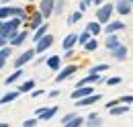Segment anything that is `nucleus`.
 <instances>
[{
    "label": "nucleus",
    "mask_w": 133,
    "mask_h": 127,
    "mask_svg": "<svg viewBox=\"0 0 133 127\" xmlns=\"http://www.w3.org/2000/svg\"><path fill=\"white\" fill-rule=\"evenodd\" d=\"M47 29H49V25H45V23H43L39 29H35V35H33V41H35V43H37L41 37H45V35H47Z\"/></svg>",
    "instance_id": "nucleus-18"
},
{
    "label": "nucleus",
    "mask_w": 133,
    "mask_h": 127,
    "mask_svg": "<svg viewBox=\"0 0 133 127\" xmlns=\"http://www.w3.org/2000/svg\"><path fill=\"white\" fill-rule=\"evenodd\" d=\"M10 55H12V45H10V47H8V45H4V47H2V51H0V66H4V63H6V60H8Z\"/></svg>",
    "instance_id": "nucleus-17"
},
{
    "label": "nucleus",
    "mask_w": 133,
    "mask_h": 127,
    "mask_svg": "<svg viewBox=\"0 0 133 127\" xmlns=\"http://www.w3.org/2000/svg\"><path fill=\"white\" fill-rule=\"evenodd\" d=\"M96 47H98V41H96V37H90V41L84 45V49H86V51H94Z\"/></svg>",
    "instance_id": "nucleus-27"
},
{
    "label": "nucleus",
    "mask_w": 133,
    "mask_h": 127,
    "mask_svg": "<svg viewBox=\"0 0 133 127\" xmlns=\"http://www.w3.org/2000/svg\"><path fill=\"white\" fill-rule=\"evenodd\" d=\"M23 125H25V127H35V125H37V119H27Z\"/></svg>",
    "instance_id": "nucleus-35"
},
{
    "label": "nucleus",
    "mask_w": 133,
    "mask_h": 127,
    "mask_svg": "<svg viewBox=\"0 0 133 127\" xmlns=\"http://www.w3.org/2000/svg\"><path fill=\"white\" fill-rule=\"evenodd\" d=\"M41 94H43V90H33V92H31L33 98H37V96H41Z\"/></svg>",
    "instance_id": "nucleus-40"
},
{
    "label": "nucleus",
    "mask_w": 133,
    "mask_h": 127,
    "mask_svg": "<svg viewBox=\"0 0 133 127\" xmlns=\"http://www.w3.org/2000/svg\"><path fill=\"white\" fill-rule=\"evenodd\" d=\"M86 2H88L90 6H92V4H96V6H100V4H102V0H86Z\"/></svg>",
    "instance_id": "nucleus-39"
},
{
    "label": "nucleus",
    "mask_w": 133,
    "mask_h": 127,
    "mask_svg": "<svg viewBox=\"0 0 133 127\" xmlns=\"http://www.w3.org/2000/svg\"><path fill=\"white\" fill-rule=\"evenodd\" d=\"M123 29H125V25L121 21H109V25L104 27V33L109 35V33H117V31H123Z\"/></svg>",
    "instance_id": "nucleus-11"
},
{
    "label": "nucleus",
    "mask_w": 133,
    "mask_h": 127,
    "mask_svg": "<svg viewBox=\"0 0 133 127\" xmlns=\"http://www.w3.org/2000/svg\"><path fill=\"white\" fill-rule=\"evenodd\" d=\"M74 117H78V115H76V113H70V115H66V117H64V119H62V123H64V125H66V123H70V121H72V119H74Z\"/></svg>",
    "instance_id": "nucleus-33"
},
{
    "label": "nucleus",
    "mask_w": 133,
    "mask_h": 127,
    "mask_svg": "<svg viewBox=\"0 0 133 127\" xmlns=\"http://www.w3.org/2000/svg\"><path fill=\"white\" fill-rule=\"evenodd\" d=\"M62 60H64V58H59V55H49L45 62H47V68H49V70L57 72V70H59V66H62Z\"/></svg>",
    "instance_id": "nucleus-12"
},
{
    "label": "nucleus",
    "mask_w": 133,
    "mask_h": 127,
    "mask_svg": "<svg viewBox=\"0 0 133 127\" xmlns=\"http://www.w3.org/2000/svg\"><path fill=\"white\" fill-rule=\"evenodd\" d=\"M43 18H45V16H43L41 10H37V12H29L27 18H25V23H27L25 29H39V27L43 25Z\"/></svg>",
    "instance_id": "nucleus-1"
},
{
    "label": "nucleus",
    "mask_w": 133,
    "mask_h": 127,
    "mask_svg": "<svg viewBox=\"0 0 133 127\" xmlns=\"http://www.w3.org/2000/svg\"><path fill=\"white\" fill-rule=\"evenodd\" d=\"M72 55H74V47H72V49H66V55H64V60H70Z\"/></svg>",
    "instance_id": "nucleus-38"
},
{
    "label": "nucleus",
    "mask_w": 133,
    "mask_h": 127,
    "mask_svg": "<svg viewBox=\"0 0 133 127\" xmlns=\"http://www.w3.org/2000/svg\"><path fill=\"white\" fill-rule=\"evenodd\" d=\"M113 10H115V4H100V8L96 10V21L109 23L111 16H113Z\"/></svg>",
    "instance_id": "nucleus-2"
},
{
    "label": "nucleus",
    "mask_w": 133,
    "mask_h": 127,
    "mask_svg": "<svg viewBox=\"0 0 133 127\" xmlns=\"http://www.w3.org/2000/svg\"><path fill=\"white\" fill-rule=\"evenodd\" d=\"M27 35H29V33H27V29H25V31H21V33H17V35L10 39V45H12V47L23 45V43H25V39H27Z\"/></svg>",
    "instance_id": "nucleus-16"
},
{
    "label": "nucleus",
    "mask_w": 133,
    "mask_h": 127,
    "mask_svg": "<svg viewBox=\"0 0 133 127\" xmlns=\"http://www.w3.org/2000/svg\"><path fill=\"white\" fill-rule=\"evenodd\" d=\"M121 100H123V105H131L133 103V96L129 94V96H121Z\"/></svg>",
    "instance_id": "nucleus-36"
},
{
    "label": "nucleus",
    "mask_w": 133,
    "mask_h": 127,
    "mask_svg": "<svg viewBox=\"0 0 133 127\" xmlns=\"http://www.w3.org/2000/svg\"><path fill=\"white\" fill-rule=\"evenodd\" d=\"M64 8H66V2H64V0H59V2H55V8H53V15H62V12H64Z\"/></svg>",
    "instance_id": "nucleus-30"
},
{
    "label": "nucleus",
    "mask_w": 133,
    "mask_h": 127,
    "mask_svg": "<svg viewBox=\"0 0 133 127\" xmlns=\"http://www.w3.org/2000/svg\"><path fill=\"white\" fill-rule=\"evenodd\" d=\"M18 94H21V90H12V92H6V94L2 96V105H8V103H12V100H17L18 98Z\"/></svg>",
    "instance_id": "nucleus-19"
},
{
    "label": "nucleus",
    "mask_w": 133,
    "mask_h": 127,
    "mask_svg": "<svg viewBox=\"0 0 133 127\" xmlns=\"http://www.w3.org/2000/svg\"><path fill=\"white\" fill-rule=\"evenodd\" d=\"M127 53H129V51H127V47H125L123 43H121L119 47H115V49H113V51H111V55H113V58H117L119 62H123V60L127 58Z\"/></svg>",
    "instance_id": "nucleus-13"
},
{
    "label": "nucleus",
    "mask_w": 133,
    "mask_h": 127,
    "mask_svg": "<svg viewBox=\"0 0 133 127\" xmlns=\"http://www.w3.org/2000/svg\"><path fill=\"white\" fill-rule=\"evenodd\" d=\"M107 70H109V63H98V66H92V68H90V72H96V74L107 72Z\"/></svg>",
    "instance_id": "nucleus-29"
},
{
    "label": "nucleus",
    "mask_w": 133,
    "mask_h": 127,
    "mask_svg": "<svg viewBox=\"0 0 133 127\" xmlns=\"http://www.w3.org/2000/svg\"><path fill=\"white\" fill-rule=\"evenodd\" d=\"M49 96H51V98H55V96H59V92H57V90H51Z\"/></svg>",
    "instance_id": "nucleus-41"
},
{
    "label": "nucleus",
    "mask_w": 133,
    "mask_h": 127,
    "mask_svg": "<svg viewBox=\"0 0 133 127\" xmlns=\"http://www.w3.org/2000/svg\"><path fill=\"white\" fill-rule=\"evenodd\" d=\"M55 113H57V107H49V109H45V113H43L39 119H41V121H49V119L55 115Z\"/></svg>",
    "instance_id": "nucleus-23"
},
{
    "label": "nucleus",
    "mask_w": 133,
    "mask_h": 127,
    "mask_svg": "<svg viewBox=\"0 0 133 127\" xmlns=\"http://www.w3.org/2000/svg\"><path fill=\"white\" fill-rule=\"evenodd\" d=\"M17 12H18V6H2V8H0L2 21H6L8 16H17Z\"/></svg>",
    "instance_id": "nucleus-14"
},
{
    "label": "nucleus",
    "mask_w": 133,
    "mask_h": 127,
    "mask_svg": "<svg viewBox=\"0 0 133 127\" xmlns=\"http://www.w3.org/2000/svg\"><path fill=\"white\" fill-rule=\"evenodd\" d=\"M84 125V117H74L70 123H66V127H80Z\"/></svg>",
    "instance_id": "nucleus-28"
},
{
    "label": "nucleus",
    "mask_w": 133,
    "mask_h": 127,
    "mask_svg": "<svg viewBox=\"0 0 133 127\" xmlns=\"http://www.w3.org/2000/svg\"><path fill=\"white\" fill-rule=\"evenodd\" d=\"M78 39H80V35H78V33H70V35H66V39L62 41L64 49H72L76 43H78Z\"/></svg>",
    "instance_id": "nucleus-10"
},
{
    "label": "nucleus",
    "mask_w": 133,
    "mask_h": 127,
    "mask_svg": "<svg viewBox=\"0 0 133 127\" xmlns=\"http://www.w3.org/2000/svg\"><path fill=\"white\" fill-rule=\"evenodd\" d=\"M90 37H94V35H92V33L86 29V31H82V33H80V39H78V43H80V45H86V43L90 41Z\"/></svg>",
    "instance_id": "nucleus-24"
},
{
    "label": "nucleus",
    "mask_w": 133,
    "mask_h": 127,
    "mask_svg": "<svg viewBox=\"0 0 133 127\" xmlns=\"http://www.w3.org/2000/svg\"><path fill=\"white\" fill-rule=\"evenodd\" d=\"M2 2H4V4H6V2H10V0H2Z\"/></svg>",
    "instance_id": "nucleus-42"
},
{
    "label": "nucleus",
    "mask_w": 133,
    "mask_h": 127,
    "mask_svg": "<svg viewBox=\"0 0 133 127\" xmlns=\"http://www.w3.org/2000/svg\"><path fill=\"white\" fill-rule=\"evenodd\" d=\"M76 72H78V66H76V63H70L64 70H59V74L55 76V82H64V80H68L72 74H76Z\"/></svg>",
    "instance_id": "nucleus-4"
},
{
    "label": "nucleus",
    "mask_w": 133,
    "mask_h": 127,
    "mask_svg": "<svg viewBox=\"0 0 133 127\" xmlns=\"http://www.w3.org/2000/svg\"><path fill=\"white\" fill-rule=\"evenodd\" d=\"M33 88H35V80H27V82H23V84L18 86L21 92H29V90H33Z\"/></svg>",
    "instance_id": "nucleus-25"
},
{
    "label": "nucleus",
    "mask_w": 133,
    "mask_h": 127,
    "mask_svg": "<svg viewBox=\"0 0 133 127\" xmlns=\"http://www.w3.org/2000/svg\"><path fill=\"white\" fill-rule=\"evenodd\" d=\"M29 2H33V0H29Z\"/></svg>",
    "instance_id": "nucleus-43"
},
{
    "label": "nucleus",
    "mask_w": 133,
    "mask_h": 127,
    "mask_svg": "<svg viewBox=\"0 0 133 127\" xmlns=\"http://www.w3.org/2000/svg\"><path fill=\"white\" fill-rule=\"evenodd\" d=\"M117 105H123L121 96H119V98H113V100H109V103H107V109H111V107H117Z\"/></svg>",
    "instance_id": "nucleus-32"
},
{
    "label": "nucleus",
    "mask_w": 133,
    "mask_h": 127,
    "mask_svg": "<svg viewBox=\"0 0 133 127\" xmlns=\"http://www.w3.org/2000/svg\"><path fill=\"white\" fill-rule=\"evenodd\" d=\"M88 125H90V127H98V125H102V121L96 117V119H90V123H88Z\"/></svg>",
    "instance_id": "nucleus-34"
},
{
    "label": "nucleus",
    "mask_w": 133,
    "mask_h": 127,
    "mask_svg": "<svg viewBox=\"0 0 133 127\" xmlns=\"http://www.w3.org/2000/svg\"><path fill=\"white\" fill-rule=\"evenodd\" d=\"M98 23H100V21H96V23H92V21H90V23L86 25V29H88V31L92 33L94 37H96V35H100V31H102V27H100Z\"/></svg>",
    "instance_id": "nucleus-20"
},
{
    "label": "nucleus",
    "mask_w": 133,
    "mask_h": 127,
    "mask_svg": "<svg viewBox=\"0 0 133 127\" xmlns=\"http://www.w3.org/2000/svg\"><path fill=\"white\" fill-rule=\"evenodd\" d=\"M92 90H94V88H92V86H88V84L78 86V88L72 92V98H74V100H78V98H84V96H88V94H94Z\"/></svg>",
    "instance_id": "nucleus-7"
},
{
    "label": "nucleus",
    "mask_w": 133,
    "mask_h": 127,
    "mask_svg": "<svg viewBox=\"0 0 133 127\" xmlns=\"http://www.w3.org/2000/svg\"><path fill=\"white\" fill-rule=\"evenodd\" d=\"M37 53V49H27L25 53H21L17 60H15V68H23L25 63H29L31 60H33V55Z\"/></svg>",
    "instance_id": "nucleus-5"
},
{
    "label": "nucleus",
    "mask_w": 133,
    "mask_h": 127,
    "mask_svg": "<svg viewBox=\"0 0 133 127\" xmlns=\"http://www.w3.org/2000/svg\"><path fill=\"white\" fill-rule=\"evenodd\" d=\"M131 2H133V0H131Z\"/></svg>",
    "instance_id": "nucleus-44"
},
{
    "label": "nucleus",
    "mask_w": 133,
    "mask_h": 127,
    "mask_svg": "<svg viewBox=\"0 0 133 127\" xmlns=\"http://www.w3.org/2000/svg\"><path fill=\"white\" fill-rule=\"evenodd\" d=\"M88 6H90V4H88L86 0H82V2H80V10H82V12H86V10H88Z\"/></svg>",
    "instance_id": "nucleus-37"
},
{
    "label": "nucleus",
    "mask_w": 133,
    "mask_h": 127,
    "mask_svg": "<svg viewBox=\"0 0 133 127\" xmlns=\"http://www.w3.org/2000/svg\"><path fill=\"white\" fill-rule=\"evenodd\" d=\"M127 111H129V107H111V109H109V115L119 117V115H125Z\"/></svg>",
    "instance_id": "nucleus-22"
},
{
    "label": "nucleus",
    "mask_w": 133,
    "mask_h": 127,
    "mask_svg": "<svg viewBox=\"0 0 133 127\" xmlns=\"http://www.w3.org/2000/svg\"><path fill=\"white\" fill-rule=\"evenodd\" d=\"M53 41H55V39H53V35H49V33H47L45 37H41V39L35 43V49H37V53H45V51H47V49L53 45Z\"/></svg>",
    "instance_id": "nucleus-3"
},
{
    "label": "nucleus",
    "mask_w": 133,
    "mask_h": 127,
    "mask_svg": "<svg viewBox=\"0 0 133 127\" xmlns=\"http://www.w3.org/2000/svg\"><path fill=\"white\" fill-rule=\"evenodd\" d=\"M23 74H25V72H23V68H17V72H15V74H10L8 78L4 80V84H15V82H17V80L21 78Z\"/></svg>",
    "instance_id": "nucleus-21"
},
{
    "label": "nucleus",
    "mask_w": 133,
    "mask_h": 127,
    "mask_svg": "<svg viewBox=\"0 0 133 127\" xmlns=\"http://www.w3.org/2000/svg\"><path fill=\"white\" fill-rule=\"evenodd\" d=\"M100 100V94H88V96H84V98H78L76 100V105L78 107H90V105H94V103H98Z\"/></svg>",
    "instance_id": "nucleus-9"
},
{
    "label": "nucleus",
    "mask_w": 133,
    "mask_h": 127,
    "mask_svg": "<svg viewBox=\"0 0 133 127\" xmlns=\"http://www.w3.org/2000/svg\"><path fill=\"white\" fill-rule=\"evenodd\" d=\"M117 84H121V78H119V76H113V78L107 80V86H117Z\"/></svg>",
    "instance_id": "nucleus-31"
},
{
    "label": "nucleus",
    "mask_w": 133,
    "mask_h": 127,
    "mask_svg": "<svg viewBox=\"0 0 133 127\" xmlns=\"http://www.w3.org/2000/svg\"><path fill=\"white\" fill-rule=\"evenodd\" d=\"M53 8H55V0H41V4H39V10L43 12L45 18H49L53 15Z\"/></svg>",
    "instance_id": "nucleus-6"
},
{
    "label": "nucleus",
    "mask_w": 133,
    "mask_h": 127,
    "mask_svg": "<svg viewBox=\"0 0 133 127\" xmlns=\"http://www.w3.org/2000/svg\"><path fill=\"white\" fill-rule=\"evenodd\" d=\"M131 6H133L131 0H117L115 2V10L119 15H129L131 12Z\"/></svg>",
    "instance_id": "nucleus-8"
},
{
    "label": "nucleus",
    "mask_w": 133,
    "mask_h": 127,
    "mask_svg": "<svg viewBox=\"0 0 133 127\" xmlns=\"http://www.w3.org/2000/svg\"><path fill=\"white\" fill-rule=\"evenodd\" d=\"M119 45H121L119 37H117L115 33H109V35H107V49H109V51H113V49L119 47Z\"/></svg>",
    "instance_id": "nucleus-15"
},
{
    "label": "nucleus",
    "mask_w": 133,
    "mask_h": 127,
    "mask_svg": "<svg viewBox=\"0 0 133 127\" xmlns=\"http://www.w3.org/2000/svg\"><path fill=\"white\" fill-rule=\"evenodd\" d=\"M82 18V10H76V12H72L70 18H68V25H74V23H78Z\"/></svg>",
    "instance_id": "nucleus-26"
}]
</instances>
